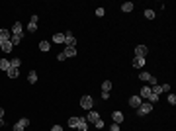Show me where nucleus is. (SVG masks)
Listing matches in <instances>:
<instances>
[{"label":"nucleus","instance_id":"c85d7f7f","mask_svg":"<svg viewBox=\"0 0 176 131\" xmlns=\"http://www.w3.org/2000/svg\"><path fill=\"white\" fill-rule=\"evenodd\" d=\"M157 100H159V96H157V94H153V92H151V96H149V98H147V102H151V104H155Z\"/></svg>","mask_w":176,"mask_h":131},{"label":"nucleus","instance_id":"473e14b6","mask_svg":"<svg viewBox=\"0 0 176 131\" xmlns=\"http://www.w3.org/2000/svg\"><path fill=\"white\" fill-rule=\"evenodd\" d=\"M24 129H26V127H24L22 123H20V121H18L16 125H14V131H24Z\"/></svg>","mask_w":176,"mask_h":131},{"label":"nucleus","instance_id":"393cba45","mask_svg":"<svg viewBox=\"0 0 176 131\" xmlns=\"http://www.w3.org/2000/svg\"><path fill=\"white\" fill-rule=\"evenodd\" d=\"M10 41H12V45H18L20 41H22V35H12Z\"/></svg>","mask_w":176,"mask_h":131},{"label":"nucleus","instance_id":"2f4dec72","mask_svg":"<svg viewBox=\"0 0 176 131\" xmlns=\"http://www.w3.org/2000/svg\"><path fill=\"white\" fill-rule=\"evenodd\" d=\"M104 14H106V10H104V8H96V16H98V18H102Z\"/></svg>","mask_w":176,"mask_h":131},{"label":"nucleus","instance_id":"9b49d317","mask_svg":"<svg viewBox=\"0 0 176 131\" xmlns=\"http://www.w3.org/2000/svg\"><path fill=\"white\" fill-rule=\"evenodd\" d=\"M149 96H151V86H149V84H145V86L141 88V100H147Z\"/></svg>","mask_w":176,"mask_h":131},{"label":"nucleus","instance_id":"f03ea898","mask_svg":"<svg viewBox=\"0 0 176 131\" xmlns=\"http://www.w3.org/2000/svg\"><path fill=\"white\" fill-rule=\"evenodd\" d=\"M80 106H82L84 110H92V106H94V98H92V96H88V94H84L82 98H80Z\"/></svg>","mask_w":176,"mask_h":131},{"label":"nucleus","instance_id":"a211bd4d","mask_svg":"<svg viewBox=\"0 0 176 131\" xmlns=\"http://www.w3.org/2000/svg\"><path fill=\"white\" fill-rule=\"evenodd\" d=\"M49 49H51L49 41H39V51H43V53H45V51H49Z\"/></svg>","mask_w":176,"mask_h":131},{"label":"nucleus","instance_id":"37998d69","mask_svg":"<svg viewBox=\"0 0 176 131\" xmlns=\"http://www.w3.org/2000/svg\"><path fill=\"white\" fill-rule=\"evenodd\" d=\"M0 45H2V41H0Z\"/></svg>","mask_w":176,"mask_h":131},{"label":"nucleus","instance_id":"e433bc0d","mask_svg":"<svg viewBox=\"0 0 176 131\" xmlns=\"http://www.w3.org/2000/svg\"><path fill=\"white\" fill-rule=\"evenodd\" d=\"M170 90V84H162V92H168Z\"/></svg>","mask_w":176,"mask_h":131},{"label":"nucleus","instance_id":"423d86ee","mask_svg":"<svg viewBox=\"0 0 176 131\" xmlns=\"http://www.w3.org/2000/svg\"><path fill=\"white\" fill-rule=\"evenodd\" d=\"M141 102H143V100H141V96H137V94L129 98V106H131V108H135V110H137L139 106H141Z\"/></svg>","mask_w":176,"mask_h":131},{"label":"nucleus","instance_id":"72a5a7b5","mask_svg":"<svg viewBox=\"0 0 176 131\" xmlns=\"http://www.w3.org/2000/svg\"><path fill=\"white\" fill-rule=\"evenodd\" d=\"M110 131H119V123H112Z\"/></svg>","mask_w":176,"mask_h":131},{"label":"nucleus","instance_id":"f3484780","mask_svg":"<svg viewBox=\"0 0 176 131\" xmlns=\"http://www.w3.org/2000/svg\"><path fill=\"white\" fill-rule=\"evenodd\" d=\"M78 131H88V123H86V120L84 117H80V121H78Z\"/></svg>","mask_w":176,"mask_h":131},{"label":"nucleus","instance_id":"7ed1b4c3","mask_svg":"<svg viewBox=\"0 0 176 131\" xmlns=\"http://www.w3.org/2000/svg\"><path fill=\"white\" fill-rule=\"evenodd\" d=\"M65 43H67V47H77V37L72 35V31L65 33Z\"/></svg>","mask_w":176,"mask_h":131},{"label":"nucleus","instance_id":"412c9836","mask_svg":"<svg viewBox=\"0 0 176 131\" xmlns=\"http://www.w3.org/2000/svg\"><path fill=\"white\" fill-rule=\"evenodd\" d=\"M28 80L31 82V84H35V82H37V72H35V71H29V74H28Z\"/></svg>","mask_w":176,"mask_h":131},{"label":"nucleus","instance_id":"1a4fd4ad","mask_svg":"<svg viewBox=\"0 0 176 131\" xmlns=\"http://www.w3.org/2000/svg\"><path fill=\"white\" fill-rule=\"evenodd\" d=\"M123 117H125V115L121 114L119 110H116V112L112 114V120H114V123H121V121H123Z\"/></svg>","mask_w":176,"mask_h":131},{"label":"nucleus","instance_id":"4be33fe9","mask_svg":"<svg viewBox=\"0 0 176 131\" xmlns=\"http://www.w3.org/2000/svg\"><path fill=\"white\" fill-rule=\"evenodd\" d=\"M110 90H112V82L104 80V82H102V92H110Z\"/></svg>","mask_w":176,"mask_h":131},{"label":"nucleus","instance_id":"9d476101","mask_svg":"<svg viewBox=\"0 0 176 131\" xmlns=\"http://www.w3.org/2000/svg\"><path fill=\"white\" fill-rule=\"evenodd\" d=\"M0 49L4 51V53H12V49H14V45H12V41H2V45H0Z\"/></svg>","mask_w":176,"mask_h":131},{"label":"nucleus","instance_id":"0eeeda50","mask_svg":"<svg viewBox=\"0 0 176 131\" xmlns=\"http://www.w3.org/2000/svg\"><path fill=\"white\" fill-rule=\"evenodd\" d=\"M24 33V27L20 22H14V26H12V35H22Z\"/></svg>","mask_w":176,"mask_h":131},{"label":"nucleus","instance_id":"7c9ffc66","mask_svg":"<svg viewBox=\"0 0 176 131\" xmlns=\"http://www.w3.org/2000/svg\"><path fill=\"white\" fill-rule=\"evenodd\" d=\"M18 121H20V123H22L24 127H28V125H29V120H28V117H20Z\"/></svg>","mask_w":176,"mask_h":131},{"label":"nucleus","instance_id":"f257e3e1","mask_svg":"<svg viewBox=\"0 0 176 131\" xmlns=\"http://www.w3.org/2000/svg\"><path fill=\"white\" fill-rule=\"evenodd\" d=\"M153 112V104L151 102H141V106L137 108V115H149Z\"/></svg>","mask_w":176,"mask_h":131},{"label":"nucleus","instance_id":"20e7f679","mask_svg":"<svg viewBox=\"0 0 176 131\" xmlns=\"http://www.w3.org/2000/svg\"><path fill=\"white\" fill-rule=\"evenodd\" d=\"M84 120H86V123H96V121L100 120V114L98 112H88Z\"/></svg>","mask_w":176,"mask_h":131},{"label":"nucleus","instance_id":"ddd939ff","mask_svg":"<svg viewBox=\"0 0 176 131\" xmlns=\"http://www.w3.org/2000/svg\"><path fill=\"white\" fill-rule=\"evenodd\" d=\"M6 74H8V78H18V77H20V71L14 69V67H10V69L6 71Z\"/></svg>","mask_w":176,"mask_h":131},{"label":"nucleus","instance_id":"6ab92c4d","mask_svg":"<svg viewBox=\"0 0 176 131\" xmlns=\"http://www.w3.org/2000/svg\"><path fill=\"white\" fill-rule=\"evenodd\" d=\"M10 69V61L8 59H0V71H8Z\"/></svg>","mask_w":176,"mask_h":131},{"label":"nucleus","instance_id":"79ce46f5","mask_svg":"<svg viewBox=\"0 0 176 131\" xmlns=\"http://www.w3.org/2000/svg\"><path fill=\"white\" fill-rule=\"evenodd\" d=\"M2 115H4V110H2V108H0V117H2Z\"/></svg>","mask_w":176,"mask_h":131},{"label":"nucleus","instance_id":"cd10ccee","mask_svg":"<svg viewBox=\"0 0 176 131\" xmlns=\"http://www.w3.org/2000/svg\"><path fill=\"white\" fill-rule=\"evenodd\" d=\"M166 100H168V104H170V106H174V104H176V96H174L172 92L168 94V98H166Z\"/></svg>","mask_w":176,"mask_h":131},{"label":"nucleus","instance_id":"4468645a","mask_svg":"<svg viewBox=\"0 0 176 131\" xmlns=\"http://www.w3.org/2000/svg\"><path fill=\"white\" fill-rule=\"evenodd\" d=\"M80 117H82V115H74V117H69V121H67V123H69V127H77L78 125V121H80Z\"/></svg>","mask_w":176,"mask_h":131},{"label":"nucleus","instance_id":"f8f14e48","mask_svg":"<svg viewBox=\"0 0 176 131\" xmlns=\"http://www.w3.org/2000/svg\"><path fill=\"white\" fill-rule=\"evenodd\" d=\"M133 67H135V69H143V67H145V59H143V57H135V59H133Z\"/></svg>","mask_w":176,"mask_h":131},{"label":"nucleus","instance_id":"2eb2a0df","mask_svg":"<svg viewBox=\"0 0 176 131\" xmlns=\"http://www.w3.org/2000/svg\"><path fill=\"white\" fill-rule=\"evenodd\" d=\"M63 53H65L67 59H69V57H74V55H77V47H67V49L63 51Z\"/></svg>","mask_w":176,"mask_h":131},{"label":"nucleus","instance_id":"58836bf2","mask_svg":"<svg viewBox=\"0 0 176 131\" xmlns=\"http://www.w3.org/2000/svg\"><path fill=\"white\" fill-rule=\"evenodd\" d=\"M57 59H59V61H65L67 57H65V53H59V55H57Z\"/></svg>","mask_w":176,"mask_h":131},{"label":"nucleus","instance_id":"39448f33","mask_svg":"<svg viewBox=\"0 0 176 131\" xmlns=\"http://www.w3.org/2000/svg\"><path fill=\"white\" fill-rule=\"evenodd\" d=\"M147 53H149V49H147V45H137L135 47V57H147Z\"/></svg>","mask_w":176,"mask_h":131},{"label":"nucleus","instance_id":"5701e85b","mask_svg":"<svg viewBox=\"0 0 176 131\" xmlns=\"http://www.w3.org/2000/svg\"><path fill=\"white\" fill-rule=\"evenodd\" d=\"M121 10L123 12H131L133 10V2H123V4H121Z\"/></svg>","mask_w":176,"mask_h":131},{"label":"nucleus","instance_id":"c9c22d12","mask_svg":"<svg viewBox=\"0 0 176 131\" xmlns=\"http://www.w3.org/2000/svg\"><path fill=\"white\" fill-rule=\"evenodd\" d=\"M37 20H39V16H37V14H33V16H31V24H37Z\"/></svg>","mask_w":176,"mask_h":131},{"label":"nucleus","instance_id":"dca6fc26","mask_svg":"<svg viewBox=\"0 0 176 131\" xmlns=\"http://www.w3.org/2000/svg\"><path fill=\"white\" fill-rule=\"evenodd\" d=\"M151 77H153V74H151V72H147V71H141V72H139V80L149 82V80H151Z\"/></svg>","mask_w":176,"mask_h":131},{"label":"nucleus","instance_id":"6e6552de","mask_svg":"<svg viewBox=\"0 0 176 131\" xmlns=\"http://www.w3.org/2000/svg\"><path fill=\"white\" fill-rule=\"evenodd\" d=\"M10 37H12V31L10 29H0V41H10Z\"/></svg>","mask_w":176,"mask_h":131},{"label":"nucleus","instance_id":"4c0bfd02","mask_svg":"<svg viewBox=\"0 0 176 131\" xmlns=\"http://www.w3.org/2000/svg\"><path fill=\"white\" fill-rule=\"evenodd\" d=\"M51 131H63V127H61V125H53V127H51Z\"/></svg>","mask_w":176,"mask_h":131},{"label":"nucleus","instance_id":"f704fd0d","mask_svg":"<svg viewBox=\"0 0 176 131\" xmlns=\"http://www.w3.org/2000/svg\"><path fill=\"white\" fill-rule=\"evenodd\" d=\"M155 84H157V78L151 77V80H149V86H155Z\"/></svg>","mask_w":176,"mask_h":131},{"label":"nucleus","instance_id":"c756f323","mask_svg":"<svg viewBox=\"0 0 176 131\" xmlns=\"http://www.w3.org/2000/svg\"><path fill=\"white\" fill-rule=\"evenodd\" d=\"M94 127H96V129H102V127H104V120L100 117V120L96 121V123H94Z\"/></svg>","mask_w":176,"mask_h":131},{"label":"nucleus","instance_id":"a19ab883","mask_svg":"<svg viewBox=\"0 0 176 131\" xmlns=\"http://www.w3.org/2000/svg\"><path fill=\"white\" fill-rule=\"evenodd\" d=\"M0 127H4V120L2 117H0Z\"/></svg>","mask_w":176,"mask_h":131},{"label":"nucleus","instance_id":"a878e982","mask_svg":"<svg viewBox=\"0 0 176 131\" xmlns=\"http://www.w3.org/2000/svg\"><path fill=\"white\" fill-rule=\"evenodd\" d=\"M28 31H29V33L37 31V24H31V22H29V24H28Z\"/></svg>","mask_w":176,"mask_h":131},{"label":"nucleus","instance_id":"b1692460","mask_svg":"<svg viewBox=\"0 0 176 131\" xmlns=\"http://www.w3.org/2000/svg\"><path fill=\"white\" fill-rule=\"evenodd\" d=\"M20 65H22V59H18V57H14V59H10V67H14V69H18Z\"/></svg>","mask_w":176,"mask_h":131},{"label":"nucleus","instance_id":"aec40b11","mask_svg":"<svg viewBox=\"0 0 176 131\" xmlns=\"http://www.w3.org/2000/svg\"><path fill=\"white\" fill-rule=\"evenodd\" d=\"M65 41V33H55L53 35V43H63Z\"/></svg>","mask_w":176,"mask_h":131},{"label":"nucleus","instance_id":"ea45409f","mask_svg":"<svg viewBox=\"0 0 176 131\" xmlns=\"http://www.w3.org/2000/svg\"><path fill=\"white\" fill-rule=\"evenodd\" d=\"M110 98V92H102V100H108Z\"/></svg>","mask_w":176,"mask_h":131},{"label":"nucleus","instance_id":"bb28decb","mask_svg":"<svg viewBox=\"0 0 176 131\" xmlns=\"http://www.w3.org/2000/svg\"><path fill=\"white\" fill-rule=\"evenodd\" d=\"M145 18H147V20H155V12L153 10H145Z\"/></svg>","mask_w":176,"mask_h":131}]
</instances>
